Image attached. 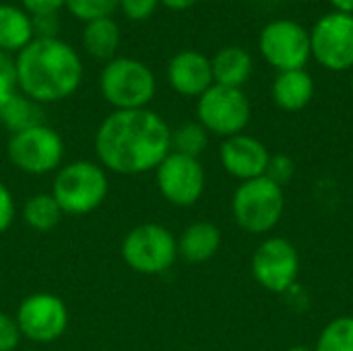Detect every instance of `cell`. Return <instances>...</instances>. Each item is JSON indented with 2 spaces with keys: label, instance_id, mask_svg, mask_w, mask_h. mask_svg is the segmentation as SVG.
I'll list each match as a JSON object with an SVG mask.
<instances>
[{
  "label": "cell",
  "instance_id": "cell-2",
  "mask_svg": "<svg viewBox=\"0 0 353 351\" xmlns=\"http://www.w3.org/2000/svg\"><path fill=\"white\" fill-rule=\"evenodd\" d=\"M17 85L35 103L70 97L83 79V62L72 46L58 37H33L14 60Z\"/></svg>",
  "mask_w": 353,
  "mask_h": 351
},
{
  "label": "cell",
  "instance_id": "cell-8",
  "mask_svg": "<svg viewBox=\"0 0 353 351\" xmlns=\"http://www.w3.org/2000/svg\"><path fill=\"white\" fill-rule=\"evenodd\" d=\"M250 101L242 89L211 85L201 97L196 106L199 124L205 126L207 132L219 134L223 139L244 132L250 122Z\"/></svg>",
  "mask_w": 353,
  "mask_h": 351
},
{
  "label": "cell",
  "instance_id": "cell-23",
  "mask_svg": "<svg viewBox=\"0 0 353 351\" xmlns=\"http://www.w3.org/2000/svg\"><path fill=\"white\" fill-rule=\"evenodd\" d=\"M314 351H353V317L331 321L321 331Z\"/></svg>",
  "mask_w": 353,
  "mask_h": 351
},
{
  "label": "cell",
  "instance_id": "cell-14",
  "mask_svg": "<svg viewBox=\"0 0 353 351\" xmlns=\"http://www.w3.org/2000/svg\"><path fill=\"white\" fill-rule=\"evenodd\" d=\"M219 159H221L223 170L230 176L242 182H248V180L265 176L271 153L259 139L240 132V134L228 137L221 143Z\"/></svg>",
  "mask_w": 353,
  "mask_h": 351
},
{
  "label": "cell",
  "instance_id": "cell-21",
  "mask_svg": "<svg viewBox=\"0 0 353 351\" xmlns=\"http://www.w3.org/2000/svg\"><path fill=\"white\" fill-rule=\"evenodd\" d=\"M0 122L14 134L41 124V112L33 99L23 93H14L0 106Z\"/></svg>",
  "mask_w": 353,
  "mask_h": 351
},
{
  "label": "cell",
  "instance_id": "cell-11",
  "mask_svg": "<svg viewBox=\"0 0 353 351\" xmlns=\"http://www.w3.org/2000/svg\"><path fill=\"white\" fill-rule=\"evenodd\" d=\"M252 277L261 288L273 294H285L294 288L300 273L296 246L285 238H267L252 254Z\"/></svg>",
  "mask_w": 353,
  "mask_h": 351
},
{
  "label": "cell",
  "instance_id": "cell-20",
  "mask_svg": "<svg viewBox=\"0 0 353 351\" xmlns=\"http://www.w3.org/2000/svg\"><path fill=\"white\" fill-rule=\"evenodd\" d=\"M83 46L95 60H114L120 46V29L112 17L89 21L83 29Z\"/></svg>",
  "mask_w": 353,
  "mask_h": 351
},
{
  "label": "cell",
  "instance_id": "cell-27",
  "mask_svg": "<svg viewBox=\"0 0 353 351\" xmlns=\"http://www.w3.org/2000/svg\"><path fill=\"white\" fill-rule=\"evenodd\" d=\"M17 66L14 60L6 54L0 52V106L17 93Z\"/></svg>",
  "mask_w": 353,
  "mask_h": 351
},
{
  "label": "cell",
  "instance_id": "cell-24",
  "mask_svg": "<svg viewBox=\"0 0 353 351\" xmlns=\"http://www.w3.org/2000/svg\"><path fill=\"white\" fill-rule=\"evenodd\" d=\"M209 132L199 122H186L172 132V151L188 157H196L207 149Z\"/></svg>",
  "mask_w": 353,
  "mask_h": 351
},
{
  "label": "cell",
  "instance_id": "cell-16",
  "mask_svg": "<svg viewBox=\"0 0 353 351\" xmlns=\"http://www.w3.org/2000/svg\"><path fill=\"white\" fill-rule=\"evenodd\" d=\"M273 101L283 112H300L314 97V81L308 70H283L275 77L271 87Z\"/></svg>",
  "mask_w": 353,
  "mask_h": 351
},
{
  "label": "cell",
  "instance_id": "cell-33",
  "mask_svg": "<svg viewBox=\"0 0 353 351\" xmlns=\"http://www.w3.org/2000/svg\"><path fill=\"white\" fill-rule=\"evenodd\" d=\"M165 8H170V10H186V8H190L196 0H159Z\"/></svg>",
  "mask_w": 353,
  "mask_h": 351
},
{
  "label": "cell",
  "instance_id": "cell-34",
  "mask_svg": "<svg viewBox=\"0 0 353 351\" xmlns=\"http://www.w3.org/2000/svg\"><path fill=\"white\" fill-rule=\"evenodd\" d=\"M335 6V12L353 14V0H329Z\"/></svg>",
  "mask_w": 353,
  "mask_h": 351
},
{
  "label": "cell",
  "instance_id": "cell-30",
  "mask_svg": "<svg viewBox=\"0 0 353 351\" xmlns=\"http://www.w3.org/2000/svg\"><path fill=\"white\" fill-rule=\"evenodd\" d=\"M21 2H23V10L31 19H37V17H54L64 6V0H21Z\"/></svg>",
  "mask_w": 353,
  "mask_h": 351
},
{
  "label": "cell",
  "instance_id": "cell-15",
  "mask_svg": "<svg viewBox=\"0 0 353 351\" xmlns=\"http://www.w3.org/2000/svg\"><path fill=\"white\" fill-rule=\"evenodd\" d=\"M168 81L172 89L184 97H201L213 83L211 58L201 52H178L168 64Z\"/></svg>",
  "mask_w": 353,
  "mask_h": 351
},
{
  "label": "cell",
  "instance_id": "cell-29",
  "mask_svg": "<svg viewBox=\"0 0 353 351\" xmlns=\"http://www.w3.org/2000/svg\"><path fill=\"white\" fill-rule=\"evenodd\" d=\"M19 341H21V331L17 327V321L0 312V351L17 350Z\"/></svg>",
  "mask_w": 353,
  "mask_h": 351
},
{
  "label": "cell",
  "instance_id": "cell-5",
  "mask_svg": "<svg viewBox=\"0 0 353 351\" xmlns=\"http://www.w3.org/2000/svg\"><path fill=\"white\" fill-rule=\"evenodd\" d=\"M99 89L116 110H143L153 99L157 83L151 68L141 60L114 58L101 70Z\"/></svg>",
  "mask_w": 353,
  "mask_h": 351
},
{
  "label": "cell",
  "instance_id": "cell-12",
  "mask_svg": "<svg viewBox=\"0 0 353 351\" xmlns=\"http://www.w3.org/2000/svg\"><path fill=\"white\" fill-rule=\"evenodd\" d=\"M161 197L176 207H192L205 192V170L196 157L170 153L155 170Z\"/></svg>",
  "mask_w": 353,
  "mask_h": 351
},
{
  "label": "cell",
  "instance_id": "cell-6",
  "mask_svg": "<svg viewBox=\"0 0 353 351\" xmlns=\"http://www.w3.org/2000/svg\"><path fill=\"white\" fill-rule=\"evenodd\" d=\"M124 263L143 275H161L178 259V240L159 223H143L130 230L122 242Z\"/></svg>",
  "mask_w": 353,
  "mask_h": 351
},
{
  "label": "cell",
  "instance_id": "cell-3",
  "mask_svg": "<svg viewBox=\"0 0 353 351\" xmlns=\"http://www.w3.org/2000/svg\"><path fill=\"white\" fill-rule=\"evenodd\" d=\"M52 197L64 213L85 215L95 211L108 197V176L99 163L72 161L58 170Z\"/></svg>",
  "mask_w": 353,
  "mask_h": 351
},
{
  "label": "cell",
  "instance_id": "cell-31",
  "mask_svg": "<svg viewBox=\"0 0 353 351\" xmlns=\"http://www.w3.org/2000/svg\"><path fill=\"white\" fill-rule=\"evenodd\" d=\"M14 221V201L10 190L0 182V236L12 225Z\"/></svg>",
  "mask_w": 353,
  "mask_h": 351
},
{
  "label": "cell",
  "instance_id": "cell-1",
  "mask_svg": "<svg viewBox=\"0 0 353 351\" xmlns=\"http://www.w3.org/2000/svg\"><path fill=\"white\" fill-rule=\"evenodd\" d=\"M95 153L101 168L116 174H147L172 153V130L147 108L116 110L97 128Z\"/></svg>",
  "mask_w": 353,
  "mask_h": 351
},
{
  "label": "cell",
  "instance_id": "cell-17",
  "mask_svg": "<svg viewBox=\"0 0 353 351\" xmlns=\"http://www.w3.org/2000/svg\"><path fill=\"white\" fill-rule=\"evenodd\" d=\"M219 246H221L219 228L209 221H196L182 232L178 240V254L188 263H207L217 254Z\"/></svg>",
  "mask_w": 353,
  "mask_h": 351
},
{
  "label": "cell",
  "instance_id": "cell-35",
  "mask_svg": "<svg viewBox=\"0 0 353 351\" xmlns=\"http://www.w3.org/2000/svg\"><path fill=\"white\" fill-rule=\"evenodd\" d=\"M288 351H312V350H308V348H304V345H296V348H290Z\"/></svg>",
  "mask_w": 353,
  "mask_h": 351
},
{
  "label": "cell",
  "instance_id": "cell-19",
  "mask_svg": "<svg viewBox=\"0 0 353 351\" xmlns=\"http://www.w3.org/2000/svg\"><path fill=\"white\" fill-rule=\"evenodd\" d=\"M33 19L19 6L0 4V52H21L33 41Z\"/></svg>",
  "mask_w": 353,
  "mask_h": 351
},
{
  "label": "cell",
  "instance_id": "cell-26",
  "mask_svg": "<svg viewBox=\"0 0 353 351\" xmlns=\"http://www.w3.org/2000/svg\"><path fill=\"white\" fill-rule=\"evenodd\" d=\"M294 174H296V163L290 155H283V153L271 155L267 172H265V176L269 180H273L275 184H279L283 188L288 182H292Z\"/></svg>",
  "mask_w": 353,
  "mask_h": 351
},
{
  "label": "cell",
  "instance_id": "cell-9",
  "mask_svg": "<svg viewBox=\"0 0 353 351\" xmlns=\"http://www.w3.org/2000/svg\"><path fill=\"white\" fill-rule=\"evenodd\" d=\"M259 50L263 58L279 72L304 68L312 58L310 31L292 19L271 21L259 35Z\"/></svg>",
  "mask_w": 353,
  "mask_h": 351
},
{
  "label": "cell",
  "instance_id": "cell-25",
  "mask_svg": "<svg viewBox=\"0 0 353 351\" xmlns=\"http://www.w3.org/2000/svg\"><path fill=\"white\" fill-rule=\"evenodd\" d=\"M118 2L120 0H64L70 14L85 23L112 17V12L118 8Z\"/></svg>",
  "mask_w": 353,
  "mask_h": 351
},
{
  "label": "cell",
  "instance_id": "cell-4",
  "mask_svg": "<svg viewBox=\"0 0 353 351\" xmlns=\"http://www.w3.org/2000/svg\"><path fill=\"white\" fill-rule=\"evenodd\" d=\"M285 194L279 184L267 176L242 182L232 199V213L236 223L248 234L271 232L283 215Z\"/></svg>",
  "mask_w": 353,
  "mask_h": 351
},
{
  "label": "cell",
  "instance_id": "cell-7",
  "mask_svg": "<svg viewBox=\"0 0 353 351\" xmlns=\"http://www.w3.org/2000/svg\"><path fill=\"white\" fill-rule=\"evenodd\" d=\"M6 153L17 170L31 176H43L60 168L64 157V143L54 128L37 124L14 132L8 141Z\"/></svg>",
  "mask_w": 353,
  "mask_h": 351
},
{
  "label": "cell",
  "instance_id": "cell-10",
  "mask_svg": "<svg viewBox=\"0 0 353 351\" xmlns=\"http://www.w3.org/2000/svg\"><path fill=\"white\" fill-rule=\"evenodd\" d=\"M312 58L329 70L353 68V14L329 12L310 29Z\"/></svg>",
  "mask_w": 353,
  "mask_h": 351
},
{
  "label": "cell",
  "instance_id": "cell-18",
  "mask_svg": "<svg viewBox=\"0 0 353 351\" xmlns=\"http://www.w3.org/2000/svg\"><path fill=\"white\" fill-rule=\"evenodd\" d=\"M211 68L215 85L242 89L252 74V56L240 46H228L211 58Z\"/></svg>",
  "mask_w": 353,
  "mask_h": 351
},
{
  "label": "cell",
  "instance_id": "cell-13",
  "mask_svg": "<svg viewBox=\"0 0 353 351\" xmlns=\"http://www.w3.org/2000/svg\"><path fill=\"white\" fill-rule=\"evenodd\" d=\"M14 321L21 337L35 343H52L64 335L68 327V310L54 294H31L21 302Z\"/></svg>",
  "mask_w": 353,
  "mask_h": 351
},
{
  "label": "cell",
  "instance_id": "cell-32",
  "mask_svg": "<svg viewBox=\"0 0 353 351\" xmlns=\"http://www.w3.org/2000/svg\"><path fill=\"white\" fill-rule=\"evenodd\" d=\"M56 14L54 17H37L33 19V31L39 33V37H56Z\"/></svg>",
  "mask_w": 353,
  "mask_h": 351
},
{
  "label": "cell",
  "instance_id": "cell-22",
  "mask_svg": "<svg viewBox=\"0 0 353 351\" xmlns=\"http://www.w3.org/2000/svg\"><path fill=\"white\" fill-rule=\"evenodd\" d=\"M64 211L60 209V205L56 203V199L52 194H33L31 199H27L25 207H23V219L31 230L37 232H50L54 230L60 219H62Z\"/></svg>",
  "mask_w": 353,
  "mask_h": 351
},
{
  "label": "cell",
  "instance_id": "cell-28",
  "mask_svg": "<svg viewBox=\"0 0 353 351\" xmlns=\"http://www.w3.org/2000/svg\"><path fill=\"white\" fill-rule=\"evenodd\" d=\"M159 0H120L118 6L122 8V12L132 19V21H145L149 19L155 8H157Z\"/></svg>",
  "mask_w": 353,
  "mask_h": 351
},
{
  "label": "cell",
  "instance_id": "cell-36",
  "mask_svg": "<svg viewBox=\"0 0 353 351\" xmlns=\"http://www.w3.org/2000/svg\"><path fill=\"white\" fill-rule=\"evenodd\" d=\"M352 93H353V74H352Z\"/></svg>",
  "mask_w": 353,
  "mask_h": 351
}]
</instances>
